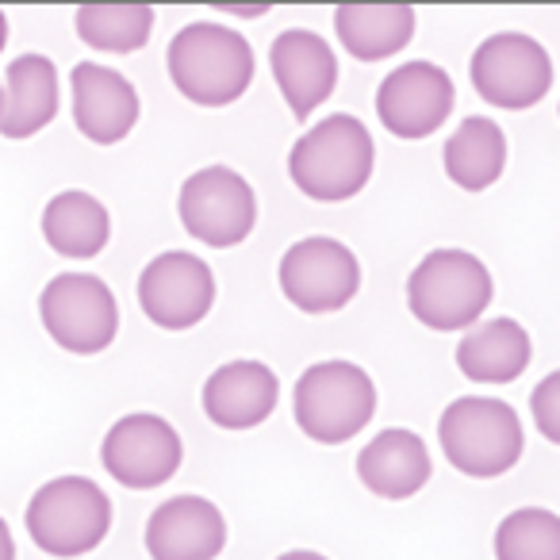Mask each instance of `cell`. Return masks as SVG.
<instances>
[{
    "mask_svg": "<svg viewBox=\"0 0 560 560\" xmlns=\"http://www.w3.org/2000/svg\"><path fill=\"white\" fill-rule=\"evenodd\" d=\"M376 165V147L369 127L358 116L319 119L304 139H296L289 154V177L307 200L342 203L353 200L369 185Z\"/></svg>",
    "mask_w": 560,
    "mask_h": 560,
    "instance_id": "6da1fadb",
    "label": "cell"
},
{
    "mask_svg": "<svg viewBox=\"0 0 560 560\" xmlns=\"http://www.w3.org/2000/svg\"><path fill=\"white\" fill-rule=\"evenodd\" d=\"M165 66L185 101L200 108H226L249 89L257 62L254 47L238 32L200 20L173 35Z\"/></svg>",
    "mask_w": 560,
    "mask_h": 560,
    "instance_id": "7a4b0ae2",
    "label": "cell"
},
{
    "mask_svg": "<svg viewBox=\"0 0 560 560\" xmlns=\"http://www.w3.org/2000/svg\"><path fill=\"white\" fill-rule=\"evenodd\" d=\"M438 445L460 476L495 480L522 460L526 430L511 404L495 396H460L438 419Z\"/></svg>",
    "mask_w": 560,
    "mask_h": 560,
    "instance_id": "3957f363",
    "label": "cell"
},
{
    "mask_svg": "<svg viewBox=\"0 0 560 560\" xmlns=\"http://www.w3.org/2000/svg\"><path fill=\"white\" fill-rule=\"evenodd\" d=\"M495 280L468 249H430L407 277V307L430 330H468L483 319Z\"/></svg>",
    "mask_w": 560,
    "mask_h": 560,
    "instance_id": "277c9868",
    "label": "cell"
},
{
    "mask_svg": "<svg viewBox=\"0 0 560 560\" xmlns=\"http://www.w3.org/2000/svg\"><path fill=\"white\" fill-rule=\"evenodd\" d=\"M296 427L319 445L358 438L376 415V384L353 361H319L304 369L292 392Z\"/></svg>",
    "mask_w": 560,
    "mask_h": 560,
    "instance_id": "5b68a950",
    "label": "cell"
},
{
    "mask_svg": "<svg viewBox=\"0 0 560 560\" xmlns=\"http://www.w3.org/2000/svg\"><path fill=\"white\" fill-rule=\"evenodd\" d=\"M27 534L47 557H85L108 537L112 499L89 476H58L47 480L27 503Z\"/></svg>",
    "mask_w": 560,
    "mask_h": 560,
    "instance_id": "8992f818",
    "label": "cell"
},
{
    "mask_svg": "<svg viewBox=\"0 0 560 560\" xmlns=\"http://www.w3.org/2000/svg\"><path fill=\"white\" fill-rule=\"evenodd\" d=\"M39 319L66 353H104L119 335V304L93 272H58L39 296Z\"/></svg>",
    "mask_w": 560,
    "mask_h": 560,
    "instance_id": "52a82bcc",
    "label": "cell"
},
{
    "mask_svg": "<svg viewBox=\"0 0 560 560\" xmlns=\"http://www.w3.org/2000/svg\"><path fill=\"white\" fill-rule=\"evenodd\" d=\"M277 280L292 307L304 315H330L361 292V261L346 242L312 234L284 249Z\"/></svg>",
    "mask_w": 560,
    "mask_h": 560,
    "instance_id": "ba28073f",
    "label": "cell"
},
{
    "mask_svg": "<svg viewBox=\"0 0 560 560\" xmlns=\"http://www.w3.org/2000/svg\"><path fill=\"white\" fill-rule=\"evenodd\" d=\"M472 89L488 108L526 112L552 89V58L537 39L522 32H499L472 55Z\"/></svg>",
    "mask_w": 560,
    "mask_h": 560,
    "instance_id": "9c48e42d",
    "label": "cell"
},
{
    "mask_svg": "<svg viewBox=\"0 0 560 560\" xmlns=\"http://www.w3.org/2000/svg\"><path fill=\"white\" fill-rule=\"evenodd\" d=\"M177 215L196 242L231 249L254 231L257 196L242 173L226 170V165H203L180 185Z\"/></svg>",
    "mask_w": 560,
    "mask_h": 560,
    "instance_id": "30bf717a",
    "label": "cell"
},
{
    "mask_svg": "<svg viewBox=\"0 0 560 560\" xmlns=\"http://www.w3.org/2000/svg\"><path fill=\"white\" fill-rule=\"evenodd\" d=\"M139 304L162 330H192L215 304V272L185 249L158 254L139 277Z\"/></svg>",
    "mask_w": 560,
    "mask_h": 560,
    "instance_id": "8fae6325",
    "label": "cell"
},
{
    "mask_svg": "<svg viewBox=\"0 0 560 560\" xmlns=\"http://www.w3.org/2000/svg\"><path fill=\"white\" fill-rule=\"evenodd\" d=\"M185 457L180 434L162 419V415H127L104 434L101 460L116 483L131 491H150L173 480Z\"/></svg>",
    "mask_w": 560,
    "mask_h": 560,
    "instance_id": "7c38bea8",
    "label": "cell"
},
{
    "mask_svg": "<svg viewBox=\"0 0 560 560\" xmlns=\"http://www.w3.org/2000/svg\"><path fill=\"white\" fill-rule=\"evenodd\" d=\"M453 101H457V89L442 66L404 62L376 89V116H381L384 131L415 142L434 135L450 119Z\"/></svg>",
    "mask_w": 560,
    "mask_h": 560,
    "instance_id": "4fadbf2b",
    "label": "cell"
},
{
    "mask_svg": "<svg viewBox=\"0 0 560 560\" xmlns=\"http://www.w3.org/2000/svg\"><path fill=\"white\" fill-rule=\"evenodd\" d=\"M269 70L277 81L280 96L292 108V116L304 124L315 108L330 101L338 85V58L323 35L304 32V27H289L280 32L269 47Z\"/></svg>",
    "mask_w": 560,
    "mask_h": 560,
    "instance_id": "5bb4252c",
    "label": "cell"
},
{
    "mask_svg": "<svg viewBox=\"0 0 560 560\" xmlns=\"http://www.w3.org/2000/svg\"><path fill=\"white\" fill-rule=\"evenodd\" d=\"M73 124L96 147H116L139 124V93L119 70L78 62L70 73Z\"/></svg>",
    "mask_w": 560,
    "mask_h": 560,
    "instance_id": "9a60e30c",
    "label": "cell"
},
{
    "mask_svg": "<svg viewBox=\"0 0 560 560\" xmlns=\"http://www.w3.org/2000/svg\"><path fill=\"white\" fill-rule=\"evenodd\" d=\"M226 545V518L203 495H173L147 518L150 560H215Z\"/></svg>",
    "mask_w": 560,
    "mask_h": 560,
    "instance_id": "2e32d148",
    "label": "cell"
},
{
    "mask_svg": "<svg viewBox=\"0 0 560 560\" xmlns=\"http://www.w3.org/2000/svg\"><path fill=\"white\" fill-rule=\"evenodd\" d=\"M280 384L265 361H226L203 384V415L223 430H254L277 411Z\"/></svg>",
    "mask_w": 560,
    "mask_h": 560,
    "instance_id": "e0dca14e",
    "label": "cell"
},
{
    "mask_svg": "<svg viewBox=\"0 0 560 560\" xmlns=\"http://www.w3.org/2000/svg\"><path fill=\"white\" fill-rule=\"evenodd\" d=\"M434 476V460H430V450L415 430L392 427L381 430L365 450L358 453V480L365 483L373 495L381 499H411L419 495L422 488Z\"/></svg>",
    "mask_w": 560,
    "mask_h": 560,
    "instance_id": "ac0fdd59",
    "label": "cell"
},
{
    "mask_svg": "<svg viewBox=\"0 0 560 560\" xmlns=\"http://www.w3.org/2000/svg\"><path fill=\"white\" fill-rule=\"evenodd\" d=\"M58 70L47 55L12 58L4 73V112H0V139H32L58 116Z\"/></svg>",
    "mask_w": 560,
    "mask_h": 560,
    "instance_id": "d6986e66",
    "label": "cell"
},
{
    "mask_svg": "<svg viewBox=\"0 0 560 560\" xmlns=\"http://www.w3.org/2000/svg\"><path fill=\"white\" fill-rule=\"evenodd\" d=\"M534 342L514 319H488L465 330L457 342V369L472 384H511L529 369Z\"/></svg>",
    "mask_w": 560,
    "mask_h": 560,
    "instance_id": "ffe728a7",
    "label": "cell"
},
{
    "mask_svg": "<svg viewBox=\"0 0 560 560\" xmlns=\"http://www.w3.org/2000/svg\"><path fill=\"white\" fill-rule=\"evenodd\" d=\"M335 32L346 55L358 62H384L415 39V9L407 4H342L335 9Z\"/></svg>",
    "mask_w": 560,
    "mask_h": 560,
    "instance_id": "44dd1931",
    "label": "cell"
},
{
    "mask_svg": "<svg viewBox=\"0 0 560 560\" xmlns=\"http://www.w3.org/2000/svg\"><path fill=\"white\" fill-rule=\"evenodd\" d=\"M445 177L465 192H483L506 170V135L495 119L468 116L457 124V131L445 139L442 150Z\"/></svg>",
    "mask_w": 560,
    "mask_h": 560,
    "instance_id": "7402d4cb",
    "label": "cell"
},
{
    "mask_svg": "<svg viewBox=\"0 0 560 560\" xmlns=\"http://www.w3.org/2000/svg\"><path fill=\"white\" fill-rule=\"evenodd\" d=\"M43 238L55 254L85 261L96 257L112 238V215L96 196L66 188L43 208Z\"/></svg>",
    "mask_w": 560,
    "mask_h": 560,
    "instance_id": "603a6c76",
    "label": "cell"
},
{
    "mask_svg": "<svg viewBox=\"0 0 560 560\" xmlns=\"http://www.w3.org/2000/svg\"><path fill=\"white\" fill-rule=\"evenodd\" d=\"M81 43L108 55H135L147 47L154 32V9L150 4H81L73 12Z\"/></svg>",
    "mask_w": 560,
    "mask_h": 560,
    "instance_id": "cb8c5ba5",
    "label": "cell"
},
{
    "mask_svg": "<svg viewBox=\"0 0 560 560\" xmlns=\"http://www.w3.org/2000/svg\"><path fill=\"white\" fill-rule=\"evenodd\" d=\"M495 560H560V514L518 506L495 526Z\"/></svg>",
    "mask_w": 560,
    "mask_h": 560,
    "instance_id": "d4e9b609",
    "label": "cell"
},
{
    "mask_svg": "<svg viewBox=\"0 0 560 560\" xmlns=\"http://www.w3.org/2000/svg\"><path fill=\"white\" fill-rule=\"evenodd\" d=\"M529 415H534L545 442L560 445V369L549 373L534 388V396H529Z\"/></svg>",
    "mask_w": 560,
    "mask_h": 560,
    "instance_id": "484cf974",
    "label": "cell"
},
{
    "mask_svg": "<svg viewBox=\"0 0 560 560\" xmlns=\"http://www.w3.org/2000/svg\"><path fill=\"white\" fill-rule=\"evenodd\" d=\"M0 560H16V541H12V529L4 518H0Z\"/></svg>",
    "mask_w": 560,
    "mask_h": 560,
    "instance_id": "4316f807",
    "label": "cell"
},
{
    "mask_svg": "<svg viewBox=\"0 0 560 560\" xmlns=\"http://www.w3.org/2000/svg\"><path fill=\"white\" fill-rule=\"evenodd\" d=\"M219 12H234V16H246V20H257V16H265V4H257V9H234V4H219Z\"/></svg>",
    "mask_w": 560,
    "mask_h": 560,
    "instance_id": "83f0119b",
    "label": "cell"
},
{
    "mask_svg": "<svg viewBox=\"0 0 560 560\" xmlns=\"http://www.w3.org/2000/svg\"><path fill=\"white\" fill-rule=\"evenodd\" d=\"M277 560H327V557L315 552V549H292V552H280Z\"/></svg>",
    "mask_w": 560,
    "mask_h": 560,
    "instance_id": "f1b7e54d",
    "label": "cell"
},
{
    "mask_svg": "<svg viewBox=\"0 0 560 560\" xmlns=\"http://www.w3.org/2000/svg\"><path fill=\"white\" fill-rule=\"evenodd\" d=\"M4 43H9V16L0 9V50H4Z\"/></svg>",
    "mask_w": 560,
    "mask_h": 560,
    "instance_id": "f546056e",
    "label": "cell"
},
{
    "mask_svg": "<svg viewBox=\"0 0 560 560\" xmlns=\"http://www.w3.org/2000/svg\"><path fill=\"white\" fill-rule=\"evenodd\" d=\"M0 112H4V81H0Z\"/></svg>",
    "mask_w": 560,
    "mask_h": 560,
    "instance_id": "4dcf8cb0",
    "label": "cell"
}]
</instances>
